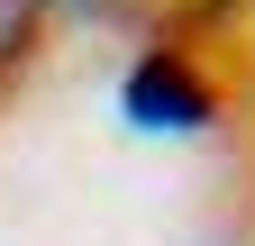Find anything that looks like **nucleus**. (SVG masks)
Listing matches in <instances>:
<instances>
[{
    "label": "nucleus",
    "instance_id": "f257e3e1",
    "mask_svg": "<svg viewBox=\"0 0 255 246\" xmlns=\"http://www.w3.org/2000/svg\"><path fill=\"white\" fill-rule=\"evenodd\" d=\"M119 110H128V128H146V137H191V128H210V119H219V91L191 73L173 46H155V55L128 64Z\"/></svg>",
    "mask_w": 255,
    "mask_h": 246
}]
</instances>
